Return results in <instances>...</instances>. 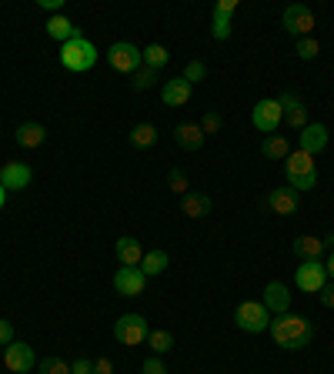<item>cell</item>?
<instances>
[{"label":"cell","instance_id":"1","mask_svg":"<svg viewBox=\"0 0 334 374\" xmlns=\"http://www.w3.org/2000/svg\"><path fill=\"white\" fill-rule=\"evenodd\" d=\"M271 338H274V344L278 348H284V351H301V348H308V344L314 341V328L308 318H301V314H274L271 318Z\"/></svg>","mask_w":334,"mask_h":374},{"label":"cell","instance_id":"2","mask_svg":"<svg viewBox=\"0 0 334 374\" xmlns=\"http://www.w3.org/2000/svg\"><path fill=\"white\" fill-rule=\"evenodd\" d=\"M60 64L67 67V70H74V74H84V70H90V67L97 64V47L90 44L87 37H74V41H67V44H60Z\"/></svg>","mask_w":334,"mask_h":374},{"label":"cell","instance_id":"3","mask_svg":"<svg viewBox=\"0 0 334 374\" xmlns=\"http://www.w3.org/2000/svg\"><path fill=\"white\" fill-rule=\"evenodd\" d=\"M284 171H288V184H291V191H311V187L318 184L314 157H311V154H304L301 147L288 154V164H284Z\"/></svg>","mask_w":334,"mask_h":374},{"label":"cell","instance_id":"4","mask_svg":"<svg viewBox=\"0 0 334 374\" xmlns=\"http://www.w3.org/2000/svg\"><path fill=\"white\" fill-rule=\"evenodd\" d=\"M147 334H151V324H147L144 314H121L114 321V338L127 348H137V344H147Z\"/></svg>","mask_w":334,"mask_h":374},{"label":"cell","instance_id":"5","mask_svg":"<svg viewBox=\"0 0 334 374\" xmlns=\"http://www.w3.org/2000/svg\"><path fill=\"white\" fill-rule=\"evenodd\" d=\"M271 311L261 304V301H244V304H237V311H234V324L241 331H247V334H261V331L271 328Z\"/></svg>","mask_w":334,"mask_h":374},{"label":"cell","instance_id":"6","mask_svg":"<svg viewBox=\"0 0 334 374\" xmlns=\"http://www.w3.org/2000/svg\"><path fill=\"white\" fill-rule=\"evenodd\" d=\"M251 121H254L257 131H264V134H278V124L284 121V110H281V100L274 97H264V100H257L254 110H251Z\"/></svg>","mask_w":334,"mask_h":374},{"label":"cell","instance_id":"7","mask_svg":"<svg viewBox=\"0 0 334 374\" xmlns=\"http://www.w3.org/2000/svg\"><path fill=\"white\" fill-rule=\"evenodd\" d=\"M107 64H111L117 74H134L137 67L144 64V54H141V47L121 41V44H114L111 50H107Z\"/></svg>","mask_w":334,"mask_h":374},{"label":"cell","instance_id":"8","mask_svg":"<svg viewBox=\"0 0 334 374\" xmlns=\"http://www.w3.org/2000/svg\"><path fill=\"white\" fill-rule=\"evenodd\" d=\"M281 23H284V31L294 33V37H311V31H314V11H311V7H304V4H291V7H284V17H281Z\"/></svg>","mask_w":334,"mask_h":374},{"label":"cell","instance_id":"9","mask_svg":"<svg viewBox=\"0 0 334 374\" xmlns=\"http://www.w3.org/2000/svg\"><path fill=\"white\" fill-rule=\"evenodd\" d=\"M294 281H298L301 291L318 294L328 284V267H324V261H301V267L294 271Z\"/></svg>","mask_w":334,"mask_h":374},{"label":"cell","instance_id":"10","mask_svg":"<svg viewBox=\"0 0 334 374\" xmlns=\"http://www.w3.org/2000/svg\"><path fill=\"white\" fill-rule=\"evenodd\" d=\"M4 364H7V371H14V374L33 371V364H37L33 348L31 344H23V341H11L7 348H4Z\"/></svg>","mask_w":334,"mask_h":374},{"label":"cell","instance_id":"11","mask_svg":"<svg viewBox=\"0 0 334 374\" xmlns=\"http://www.w3.org/2000/svg\"><path fill=\"white\" fill-rule=\"evenodd\" d=\"M114 287H117V294H124V297H141L147 287V277L141 267H121V271L114 274Z\"/></svg>","mask_w":334,"mask_h":374},{"label":"cell","instance_id":"12","mask_svg":"<svg viewBox=\"0 0 334 374\" xmlns=\"http://www.w3.org/2000/svg\"><path fill=\"white\" fill-rule=\"evenodd\" d=\"M33 171L23 161H7L4 164V171H0V184L7 187V191H23V187L31 184Z\"/></svg>","mask_w":334,"mask_h":374},{"label":"cell","instance_id":"13","mask_svg":"<svg viewBox=\"0 0 334 374\" xmlns=\"http://www.w3.org/2000/svg\"><path fill=\"white\" fill-rule=\"evenodd\" d=\"M281 110H284V121L291 124V127H298V131H304V127H308V107H304V104H301V97L298 94H281Z\"/></svg>","mask_w":334,"mask_h":374},{"label":"cell","instance_id":"14","mask_svg":"<svg viewBox=\"0 0 334 374\" xmlns=\"http://www.w3.org/2000/svg\"><path fill=\"white\" fill-rule=\"evenodd\" d=\"M237 11V0H217L214 4V41H227L231 37V14Z\"/></svg>","mask_w":334,"mask_h":374},{"label":"cell","instance_id":"15","mask_svg":"<svg viewBox=\"0 0 334 374\" xmlns=\"http://www.w3.org/2000/svg\"><path fill=\"white\" fill-rule=\"evenodd\" d=\"M267 204H271V210L274 214H281V218H291V214H298V191H291V187H274L271 191V198H267Z\"/></svg>","mask_w":334,"mask_h":374},{"label":"cell","instance_id":"16","mask_svg":"<svg viewBox=\"0 0 334 374\" xmlns=\"http://www.w3.org/2000/svg\"><path fill=\"white\" fill-rule=\"evenodd\" d=\"M324 147H328V127L324 124H308L301 131V151L314 157V154H321Z\"/></svg>","mask_w":334,"mask_h":374},{"label":"cell","instance_id":"17","mask_svg":"<svg viewBox=\"0 0 334 374\" xmlns=\"http://www.w3.org/2000/svg\"><path fill=\"white\" fill-rule=\"evenodd\" d=\"M264 308L271 311V314H288V308H291V294H288V287L278 284V281L264 284Z\"/></svg>","mask_w":334,"mask_h":374},{"label":"cell","instance_id":"18","mask_svg":"<svg viewBox=\"0 0 334 374\" xmlns=\"http://www.w3.org/2000/svg\"><path fill=\"white\" fill-rule=\"evenodd\" d=\"M161 97H164L167 107H184L190 100V84L184 78H174V80H167L164 90H161Z\"/></svg>","mask_w":334,"mask_h":374},{"label":"cell","instance_id":"19","mask_svg":"<svg viewBox=\"0 0 334 374\" xmlns=\"http://www.w3.org/2000/svg\"><path fill=\"white\" fill-rule=\"evenodd\" d=\"M114 251H117V261H121L124 267H137L144 261V251H141V241H137V237H121Z\"/></svg>","mask_w":334,"mask_h":374},{"label":"cell","instance_id":"20","mask_svg":"<svg viewBox=\"0 0 334 374\" xmlns=\"http://www.w3.org/2000/svg\"><path fill=\"white\" fill-rule=\"evenodd\" d=\"M294 247V254H298L301 261H321V254L328 244L321 241V237H311V234H304V237H298V241L291 244Z\"/></svg>","mask_w":334,"mask_h":374},{"label":"cell","instance_id":"21","mask_svg":"<svg viewBox=\"0 0 334 374\" xmlns=\"http://www.w3.org/2000/svg\"><path fill=\"white\" fill-rule=\"evenodd\" d=\"M261 154L271 157V161H288V154H291L288 137L284 134H267L264 144H261Z\"/></svg>","mask_w":334,"mask_h":374},{"label":"cell","instance_id":"22","mask_svg":"<svg viewBox=\"0 0 334 374\" xmlns=\"http://www.w3.org/2000/svg\"><path fill=\"white\" fill-rule=\"evenodd\" d=\"M47 37H54V41L67 44V41H74V37H77V27L67 21L64 14H54V17L47 21Z\"/></svg>","mask_w":334,"mask_h":374},{"label":"cell","instance_id":"23","mask_svg":"<svg viewBox=\"0 0 334 374\" xmlns=\"http://www.w3.org/2000/svg\"><path fill=\"white\" fill-rule=\"evenodd\" d=\"M174 141H178L184 151H198L200 144H204V131H200V124H178Z\"/></svg>","mask_w":334,"mask_h":374},{"label":"cell","instance_id":"24","mask_svg":"<svg viewBox=\"0 0 334 374\" xmlns=\"http://www.w3.org/2000/svg\"><path fill=\"white\" fill-rule=\"evenodd\" d=\"M44 141H47V131L41 124H21L17 127V144L21 147H41Z\"/></svg>","mask_w":334,"mask_h":374},{"label":"cell","instance_id":"25","mask_svg":"<svg viewBox=\"0 0 334 374\" xmlns=\"http://www.w3.org/2000/svg\"><path fill=\"white\" fill-rule=\"evenodd\" d=\"M184 214L188 218H208L211 214V198L208 194H184Z\"/></svg>","mask_w":334,"mask_h":374},{"label":"cell","instance_id":"26","mask_svg":"<svg viewBox=\"0 0 334 374\" xmlns=\"http://www.w3.org/2000/svg\"><path fill=\"white\" fill-rule=\"evenodd\" d=\"M141 271H144V277H154V274H164L167 271V251H147L144 261H141Z\"/></svg>","mask_w":334,"mask_h":374},{"label":"cell","instance_id":"27","mask_svg":"<svg viewBox=\"0 0 334 374\" xmlns=\"http://www.w3.org/2000/svg\"><path fill=\"white\" fill-rule=\"evenodd\" d=\"M157 141V127L154 124H137L131 131V144L134 147H141V151H147V147H154Z\"/></svg>","mask_w":334,"mask_h":374},{"label":"cell","instance_id":"28","mask_svg":"<svg viewBox=\"0 0 334 374\" xmlns=\"http://www.w3.org/2000/svg\"><path fill=\"white\" fill-rule=\"evenodd\" d=\"M147 348L154 351V358H161V354H167L174 348V338H171L167 331H151V334H147Z\"/></svg>","mask_w":334,"mask_h":374},{"label":"cell","instance_id":"29","mask_svg":"<svg viewBox=\"0 0 334 374\" xmlns=\"http://www.w3.org/2000/svg\"><path fill=\"white\" fill-rule=\"evenodd\" d=\"M134 90H151L157 84V70L154 67H147V64H141L137 70H134Z\"/></svg>","mask_w":334,"mask_h":374},{"label":"cell","instance_id":"30","mask_svg":"<svg viewBox=\"0 0 334 374\" xmlns=\"http://www.w3.org/2000/svg\"><path fill=\"white\" fill-rule=\"evenodd\" d=\"M141 54H144V64L147 67H154V70H161V67L167 64V47H161V44H151V47H144V50H141Z\"/></svg>","mask_w":334,"mask_h":374},{"label":"cell","instance_id":"31","mask_svg":"<svg viewBox=\"0 0 334 374\" xmlns=\"http://www.w3.org/2000/svg\"><path fill=\"white\" fill-rule=\"evenodd\" d=\"M294 54H298L301 60H314V57L321 54V44H318L314 37H298V47H294Z\"/></svg>","mask_w":334,"mask_h":374},{"label":"cell","instance_id":"32","mask_svg":"<svg viewBox=\"0 0 334 374\" xmlns=\"http://www.w3.org/2000/svg\"><path fill=\"white\" fill-rule=\"evenodd\" d=\"M167 187H171V191H174V194H181V198H184V194H190L188 191V174H184V171H181V167H174V171H171V174H167Z\"/></svg>","mask_w":334,"mask_h":374},{"label":"cell","instance_id":"33","mask_svg":"<svg viewBox=\"0 0 334 374\" xmlns=\"http://www.w3.org/2000/svg\"><path fill=\"white\" fill-rule=\"evenodd\" d=\"M37 371L41 374H70V364L60 361V358H44V361H37Z\"/></svg>","mask_w":334,"mask_h":374},{"label":"cell","instance_id":"34","mask_svg":"<svg viewBox=\"0 0 334 374\" xmlns=\"http://www.w3.org/2000/svg\"><path fill=\"white\" fill-rule=\"evenodd\" d=\"M204 74H208V67L200 64V60H190V64L184 67V80H188V84H198V80H204Z\"/></svg>","mask_w":334,"mask_h":374},{"label":"cell","instance_id":"35","mask_svg":"<svg viewBox=\"0 0 334 374\" xmlns=\"http://www.w3.org/2000/svg\"><path fill=\"white\" fill-rule=\"evenodd\" d=\"M217 127H221V114L208 110V114H204V121H200V131H204V137H208V134H214Z\"/></svg>","mask_w":334,"mask_h":374},{"label":"cell","instance_id":"36","mask_svg":"<svg viewBox=\"0 0 334 374\" xmlns=\"http://www.w3.org/2000/svg\"><path fill=\"white\" fill-rule=\"evenodd\" d=\"M141 371L144 374H167V368L161 364V358H147V361L141 364Z\"/></svg>","mask_w":334,"mask_h":374},{"label":"cell","instance_id":"37","mask_svg":"<svg viewBox=\"0 0 334 374\" xmlns=\"http://www.w3.org/2000/svg\"><path fill=\"white\" fill-rule=\"evenodd\" d=\"M70 374H94V361L90 358H77V361L70 364Z\"/></svg>","mask_w":334,"mask_h":374},{"label":"cell","instance_id":"38","mask_svg":"<svg viewBox=\"0 0 334 374\" xmlns=\"http://www.w3.org/2000/svg\"><path fill=\"white\" fill-rule=\"evenodd\" d=\"M11 341H14V324H11V321H4V318H0V344L7 348Z\"/></svg>","mask_w":334,"mask_h":374},{"label":"cell","instance_id":"39","mask_svg":"<svg viewBox=\"0 0 334 374\" xmlns=\"http://www.w3.org/2000/svg\"><path fill=\"white\" fill-rule=\"evenodd\" d=\"M318 294H321V304H324V308L334 311V281H331V284H324Z\"/></svg>","mask_w":334,"mask_h":374},{"label":"cell","instance_id":"40","mask_svg":"<svg viewBox=\"0 0 334 374\" xmlns=\"http://www.w3.org/2000/svg\"><path fill=\"white\" fill-rule=\"evenodd\" d=\"M94 374H114L111 358H94Z\"/></svg>","mask_w":334,"mask_h":374},{"label":"cell","instance_id":"41","mask_svg":"<svg viewBox=\"0 0 334 374\" xmlns=\"http://www.w3.org/2000/svg\"><path fill=\"white\" fill-rule=\"evenodd\" d=\"M41 7H47V11H60L64 0H41Z\"/></svg>","mask_w":334,"mask_h":374},{"label":"cell","instance_id":"42","mask_svg":"<svg viewBox=\"0 0 334 374\" xmlns=\"http://www.w3.org/2000/svg\"><path fill=\"white\" fill-rule=\"evenodd\" d=\"M324 267H328V277H334V251L328 254V265H324Z\"/></svg>","mask_w":334,"mask_h":374},{"label":"cell","instance_id":"43","mask_svg":"<svg viewBox=\"0 0 334 374\" xmlns=\"http://www.w3.org/2000/svg\"><path fill=\"white\" fill-rule=\"evenodd\" d=\"M4 201H7V187L0 184V208H4Z\"/></svg>","mask_w":334,"mask_h":374},{"label":"cell","instance_id":"44","mask_svg":"<svg viewBox=\"0 0 334 374\" xmlns=\"http://www.w3.org/2000/svg\"><path fill=\"white\" fill-rule=\"evenodd\" d=\"M324 244H331V247H334V237H328V241H324Z\"/></svg>","mask_w":334,"mask_h":374}]
</instances>
